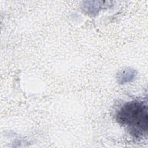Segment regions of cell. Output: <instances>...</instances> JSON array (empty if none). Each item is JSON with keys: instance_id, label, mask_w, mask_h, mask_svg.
Segmentation results:
<instances>
[{"instance_id": "obj_1", "label": "cell", "mask_w": 148, "mask_h": 148, "mask_svg": "<svg viewBox=\"0 0 148 148\" xmlns=\"http://www.w3.org/2000/svg\"><path fill=\"white\" fill-rule=\"evenodd\" d=\"M117 120L135 136L147 134V107L142 102L131 101L125 103L118 111Z\"/></svg>"}]
</instances>
